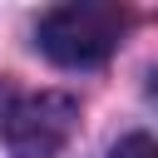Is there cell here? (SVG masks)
I'll return each mask as SVG.
<instances>
[{
	"label": "cell",
	"mask_w": 158,
	"mask_h": 158,
	"mask_svg": "<svg viewBox=\"0 0 158 158\" xmlns=\"http://www.w3.org/2000/svg\"><path fill=\"white\" fill-rule=\"evenodd\" d=\"M123 25L128 20H123L118 5H79L74 0V5H54V10L40 15L35 44L64 69H94L118 49Z\"/></svg>",
	"instance_id": "6da1fadb"
},
{
	"label": "cell",
	"mask_w": 158,
	"mask_h": 158,
	"mask_svg": "<svg viewBox=\"0 0 158 158\" xmlns=\"http://www.w3.org/2000/svg\"><path fill=\"white\" fill-rule=\"evenodd\" d=\"M148 94H153V99H158V69H153V84H148Z\"/></svg>",
	"instance_id": "277c9868"
},
{
	"label": "cell",
	"mask_w": 158,
	"mask_h": 158,
	"mask_svg": "<svg viewBox=\"0 0 158 158\" xmlns=\"http://www.w3.org/2000/svg\"><path fill=\"white\" fill-rule=\"evenodd\" d=\"M79 128V104L59 89L40 94H10L0 104V133L15 158H59V148Z\"/></svg>",
	"instance_id": "7a4b0ae2"
},
{
	"label": "cell",
	"mask_w": 158,
	"mask_h": 158,
	"mask_svg": "<svg viewBox=\"0 0 158 158\" xmlns=\"http://www.w3.org/2000/svg\"><path fill=\"white\" fill-rule=\"evenodd\" d=\"M109 158H158V138H148V133H128V138L114 143Z\"/></svg>",
	"instance_id": "3957f363"
}]
</instances>
